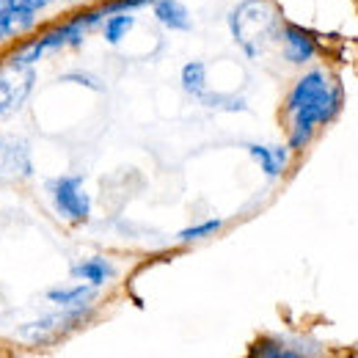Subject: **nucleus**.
<instances>
[{
  "mask_svg": "<svg viewBox=\"0 0 358 358\" xmlns=\"http://www.w3.org/2000/svg\"><path fill=\"white\" fill-rule=\"evenodd\" d=\"M152 14L169 31H190V11L179 0H155Z\"/></svg>",
  "mask_w": 358,
  "mask_h": 358,
  "instance_id": "obj_9",
  "label": "nucleus"
},
{
  "mask_svg": "<svg viewBox=\"0 0 358 358\" xmlns=\"http://www.w3.org/2000/svg\"><path fill=\"white\" fill-rule=\"evenodd\" d=\"M204 105H210V108H221V110H245V99H240V96H218V94H201L199 96Z\"/></svg>",
  "mask_w": 358,
  "mask_h": 358,
  "instance_id": "obj_15",
  "label": "nucleus"
},
{
  "mask_svg": "<svg viewBox=\"0 0 358 358\" xmlns=\"http://www.w3.org/2000/svg\"><path fill=\"white\" fill-rule=\"evenodd\" d=\"M50 3H55V0H3V6L14 17L17 34H31L36 28V22H39V14Z\"/></svg>",
  "mask_w": 358,
  "mask_h": 358,
  "instance_id": "obj_7",
  "label": "nucleus"
},
{
  "mask_svg": "<svg viewBox=\"0 0 358 358\" xmlns=\"http://www.w3.org/2000/svg\"><path fill=\"white\" fill-rule=\"evenodd\" d=\"M281 42H284V58L289 64H306L317 55V39L312 31L295 25V22H284L281 25Z\"/></svg>",
  "mask_w": 358,
  "mask_h": 358,
  "instance_id": "obj_6",
  "label": "nucleus"
},
{
  "mask_svg": "<svg viewBox=\"0 0 358 358\" xmlns=\"http://www.w3.org/2000/svg\"><path fill=\"white\" fill-rule=\"evenodd\" d=\"M339 108H342V86L331 83L325 72L312 69L303 78H298L284 105V110L292 119L287 149L289 152L306 149V143L314 138V130L331 122L339 113Z\"/></svg>",
  "mask_w": 358,
  "mask_h": 358,
  "instance_id": "obj_1",
  "label": "nucleus"
},
{
  "mask_svg": "<svg viewBox=\"0 0 358 358\" xmlns=\"http://www.w3.org/2000/svg\"><path fill=\"white\" fill-rule=\"evenodd\" d=\"M257 358H303V356L295 353V350H284V348H278V345H262Z\"/></svg>",
  "mask_w": 358,
  "mask_h": 358,
  "instance_id": "obj_16",
  "label": "nucleus"
},
{
  "mask_svg": "<svg viewBox=\"0 0 358 358\" xmlns=\"http://www.w3.org/2000/svg\"><path fill=\"white\" fill-rule=\"evenodd\" d=\"M221 229H224V221H221V218H210V221H204V224L182 229L177 234V240L179 243H196V240H204V237H210V234H215V231H221Z\"/></svg>",
  "mask_w": 358,
  "mask_h": 358,
  "instance_id": "obj_14",
  "label": "nucleus"
},
{
  "mask_svg": "<svg viewBox=\"0 0 358 358\" xmlns=\"http://www.w3.org/2000/svg\"><path fill=\"white\" fill-rule=\"evenodd\" d=\"M116 275V268L105 259V257H91L86 262H80V265H75L72 268V278H80V281H86L91 287H102V284H108L110 278Z\"/></svg>",
  "mask_w": 358,
  "mask_h": 358,
  "instance_id": "obj_10",
  "label": "nucleus"
},
{
  "mask_svg": "<svg viewBox=\"0 0 358 358\" xmlns=\"http://www.w3.org/2000/svg\"><path fill=\"white\" fill-rule=\"evenodd\" d=\"M281 20L275 8L265 0H243L231 14H229V28L234 42L243 47L248 58H259L262 50L270 42L281 39Z\"/></svg>",
  "mask_w": 358,
  "mask_h": 358,
  "instance_id": "obj_2",
  "label": "nucleus"
},
{
  "mask_svg": "<svg viewBox=\"0 0 358 358\" xmlns=\"http://www.w3.org/2000/svg\"><path fill=\"white\" fill-rule=\"evenodd\" d=\"M91 303H83V306H61L58 312L47 314L42 320H34L28 325L20 328V339L22 342H31V345H42V342H50L66 331H72L83 317H89Z\"/></svg>",
  "mask_w": 358,
  "mask_h": 358,
  "instance_id": "obj_4",
  "label": "nucleus"
},
{
  "mask_svg": "<svg viewBox=\"0 0 358 358\" xmlns=\"http://www.w3.org/2000/svg\"><path fill=\"white\" fill-rule=\"evenodd\" d=\"M182 89L190 96H201L207 91V66L201 61H187L182 66Z\"/></svg>",
  "mask_w": 358,
  "mask_h": 358,
  "instance_id": "obj_13",
  "label": "nucleus"
},
{
  "mask_svg": "<svg viewBox=\"0 0 358 358\" xmlns=\"http://www.w3.org/2000/svg\"><path fill=\"white\" fill-rule=\"evenodd\" d=\"M52 207L61 218H66L69 224H83L91 215V199L83 187V177L78 174H66V177L50 179L47 182Z\"/></svg>",
  "mask_w": 358,
  "mask_h": 358,
  "instance_id": "obj_3",
  "label": "nucleus"
},
{
  "mask_svg": "<svg viewBox=\"0 0 358 358\" xmlns=\"http://www.w3.org/2000/svg\"><path fill=\"white\" fill-rule=\"evenodd\" d=\"M248 155L259 163V169L270 179L281 177L287 163H289V149L287 146H265V143H248Z\"/></svg>",
  "mask_w": 358,
  "mask_h": 358,
  "instance_id": "obj_8",
  "label": "nucleus"
},
{
  "mask_svg": "<svg viewBox=\"0 0 358 358\" xmlns=\"http://www.w3.org/2000/svg\"><path fill=\"white\" fill-rule=\"evenodd\" d=\"M135 25L133 14H110L105 17V22L99 25L102 28V39L108 45H122V39L130 34V28Z\"/></svg>",
  "mask_w": 358,
  "mask_h": 358,
  "instance_id": "obj_12",
  "label": "nucleus"
},
{
  "mask_svg": "<svg viewBox=\"0 0 358 358\" xmlns=\"http://www.w3.org/2000/svg\"><path fill=\"white\" fill-rule=\"evenodd\" d=\"M36 86L34 66H11L0 64V116L17 113Z\"/></svg>",
  "mask_w": 358,
  "mask_h": 358,
  "instance_id": "obj_5",
  "label": "nucleus"
},
{
  "mask_svg": "<svg viewBox=\"0 0 358 358\" xmlns=\"http://www.w3.org/2000/svg\"><path fill=\"white\" fill-rule=\"evenodd\" d=\"M0 8H3V0H0Z\"/></svg>",
  "mask_w": 358,
  "mask_h": 358,
  "instance_id": "obj_19",
  "label": "nucleus"
},
{
  "mask_svg": "<svg viewBox=\"0 0 358 358\" xmlns=\"http://www.w3.org/2000/svg\"><path fill=\"white\" fill-rule=\"evenodd\" d=\"M64 80H75V83H83V86H89V89H94V91H102V83H99V80H94L91 75H83V72L64 75Z\"/></svg>",
  "mask_w": 358,
  "mask_h": 358,
  "instance_id": "obj_17",
  "label": "nucleus"
},
{
  "mask_svg": "<svg viewBox=\"0 0 358 358\" xmlns=\"http://www.w3.org/2000/svg\"><path fill=\"white\" fill-rule=\"evenodd\" d=\"M69 3H83V0H69Z\"/></svg>",
  "mask_w": 358,
  "mask_h": 358,
  "instance_id": "obj_18",
  "label": "nucleus"
},
{
  "mask_svg": "<svg viewBox=\"0 0 358 358\" xmlns=\"http://www.w3.org/2000/svg\"><path fill=\"white\" fill-rule=\"evenodd\" d=\"M96 295V287L91 284H75V287H55L47 292V301L55 306H83L91 303Z\"/></svg>",
  "mask_w": 358,
  "mask_h": 358,
  "instance_id": "obj_11",
  "label": "nucleus"
}]
</instances>
